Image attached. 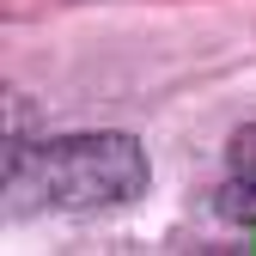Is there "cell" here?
<instances>
[{"label":"cell","instance_id":"cell-2","mask_svg":"<svg viewBox=\"0 0 256 256\" xmlns=\"http://www.w3.org/2000/svg\"><path fill=\"white\" fill-rule=\"evenodd\" d=\"M220 214L256 238V128H244L232 140V177L220 189Z\"/></svg>","mask_w":256,"mask_h":256},{"label":"cell","instance_id":"cell-1","mask_svg":"<svg viewBox=\"0 0 256 256\" xmlns=\"http://www.w3.org/2000/svg\"><path fill=\"white\" fill-rule=\"evenodd\" d=\"M146 189L134 134H68L6 146V208L18 214H98Z\"/></svg>","mask_w":256,"mask_h":256}]
</instances>
